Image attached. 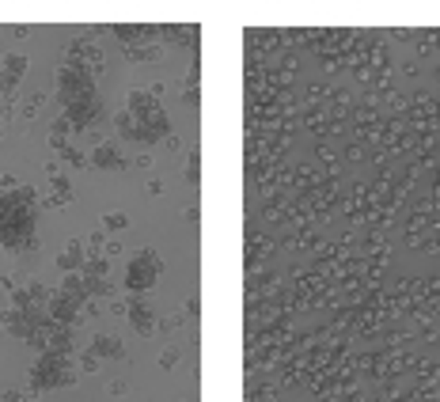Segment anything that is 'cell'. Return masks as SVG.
<instances>
[{
    "label": "cell",
    "instance_id": "1",
    "mask_svg": "<svg viewBox=\"0 0 440 402\" xmlns=\"http://www.w3.org/2000/svg\"><path fill=\"white\" fill-rule=\"evenodd\" d=\"M34 236V198L31 190H0V243L12 250L27 247Z\"/></svg>",
    "mask_w": 440,
    "mask_h": 402
},
{
    "label": "cell",
    "instance_id": "3",
    "mask_svg": "<svg viewBox=\"0 0 440 402\" xmlns=\"http://www.w3.org/2000/svg\"><path fill=\"white\" fill-rule=\"evenodd\" d=\"M23 58H12V61H4V72H0V88H15V80H20V72H23Z\"/></svg>",
    "mask_w": 440,
    "mask_h": 402
},
{
    "label": "cell",
    "instance_id": "2",
    "mask_svg": "<svg viewBox=\"0 0 440 402\" xmlns=\"http://www.w3.org/2000/svg\"><path fill=\"white\" fill-rule=\"evenodd\" d=\"M156 274H160L156 258H152V255H145V258H137L133 266H129V285H133V288H148Z\"/></svg>",
    "mask_w": 440,
    "mask_h": 402
}]
</instances>
